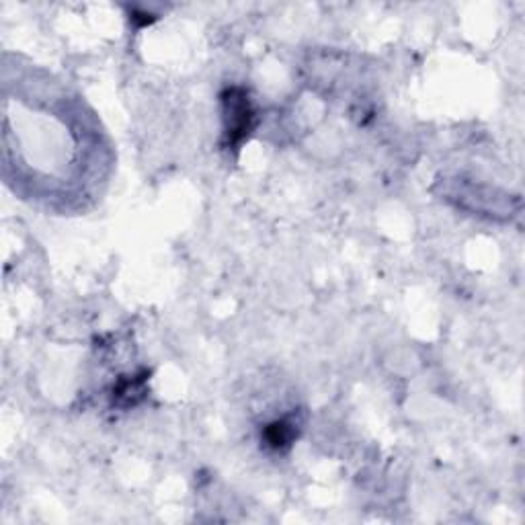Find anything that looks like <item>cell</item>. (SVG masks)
<instances>
[{
  "mask_svg": "<svg viewBox=\"0 0 525 525\" xmlns=\"http://www.w3.org/2000/svg\"><path fill=\"white\" fill-rule=\"evenodd\" d=\"M224 105V134L228 146L238 148L255 128V109L245 89H228L222 95Z\"/></svg>",
  "mask_w": 525,
  "mask_h": 525,
  "instance_id": "cell-1",
  "label": "cell"
},
{
  "mask_svg": "<svg viewBox=\"0 0 525 525\" xmlns=\"http://www.w3.org/2000/svg\"><path fill=\"white\" fill-rule=\"evenodd\" d=\"M298 433H300V421L296 419V415H286L265 425L261 439L267 448L275 452H284L298 439Z\"/></svg>",
  "mask_w": 525,
  "mask_h": 525,
  "instance_id": "cell-2",
  "label": "cell"
}]
</instances>
